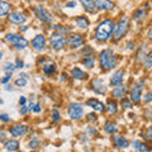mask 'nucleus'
Wrapping results in <instances>:
<instances>
[{
    "label": "nucleus",
    "mask_w": 152,
    "mask_h": 152,
    "mask_svg": "<svg viewBox=\"0 0 152 152\" xmlns=\"http://www.w3.org/2000/svg\"><path fill=\"white\" fill-rule=\"evenodd\" d=\"M66 42H67V45L70 47H72V48H77V47L84 45V38L81 36H79V34H72V36L67 37Z\"/></svg>",
    "instance_id": "nucleus-9"
},
{
    "label": "nucleus",
    "mask_w": 152,
    "mask_h": 152,
    "mask_svg": "<svg viewBox=\"0 0 152 152\" xmlns=\"http://www.w3.org/2000/svg\"><path fill=\"white\" fill-rule=\"evenodd\" d=\"M81 4L84 5V8L86 9L88 12H94L95 10V1H88V0H83Z\"/></svg>",
    "instance_id": "nucleus-28"
},
{
    "label": "nucleus",
    "mask_w": 152,
    "mask_h": 152,
    "mask_svg": "<svg viewBox=\"0 0 152 152\" xmlns=\"http://www.w3.org/2000/svg\"><path fill=\"white\" fill-rule=\"evenodd\" d=\"M58 119H60V114H58V112H57V110H53V113H52V122L56 123Z\"/></svg>",
    "instance_id": "nucleus-34"
},
{
    "label": "nucleus",
    "mask_w": 152,
    "mask_h": 152,
    "mask_svg": "<svg viewBox=\"0 0 152 152\" xmlns=\"http://www.w3.org/2000/svg\"><path fill=\"white\" fill-rule=\"evenodd\" d=\"M151 100H152V94L148 93L146 95V98H145V102H151Z\"/></svg>",
    "instance_id": "nucleus-42"
},
{
    "label": "nucleus",
    "mask_w": 152,
    "mask_h": 152,
    "mask_svg": "<svg viewBox=\"0 0 152 152\" xmlns=\"http://www.w3.org/2000/svg\"><path fill=\"white\" fill-rule=\"evenodd\" d=\"M18 147H19V142L15 141V140H10V141L5 142V148L9 152H13V151L18 150Z\"/></svg>",
    "instance_id": "nucleus-20"
},
{
    "label": "nucleus",
    "mask_w": 152,
    "mask_h": 152,
    "mask_svg": "<svg viewBox=\"0 0 152 152\" xmlns=\"http://www.w3.org/2000/svg\"><path fill=\"white\" fill-rule=\"evenodd\" d=\"M19 76H20V77L17 79L15 85H17V86H20V88L26 86L27 81H28V75H27V74H22V75H19Z\"/></svg>",
    "instance_id": "nucleus-25"
},
{
    "label": "nucleus",
    "mask_w": 152,
    "mask_h": 152,
    "mask_svg": "<svg viewBox=\"0 0 152 152\" xmlns=\"http://www.w3.org/2000/svg\"><path fill=\"white\" fill-rule=\"evenodd\" d=\"M99 61H100L102 67L105 70H110L113 67H115L117 65V57L114 56V53L110 50L102 51L100 55H99Z\"/></svg>",
    "instance_id": "nucleus-2"
},
{
    "label": "nucleus",
    "mask_w": 152,
    "mask_h": 152,
    "mask_svg": "<svg viewBox=\"0 0 152 152\" xmlns=\"http://www.w3.org/2000/svg\"><path fill=\"white\" fill-rule=\"evenodd\" d=\"M10 77H12V74H7L5 77H3V79H1V83H3V84H7L9 80H10Z\"/></svg>",
    "instance_id": "nucleus-37"
},
{
    "label": "nucleus",
    "mask_w": 152,
    "mask_h": 152,
    "mask_svg": "<svg viewBox=\"0 0 152 152\" xmlns=\"http://www.w3.org/2000/svg\"><path fill=\"white\" fill-rule=\"evenodd\" d=\"M71 76L75 79H85L86 77V74L84 72V71H81L80 69H72L71 70Z\"/></svg>",
    "instance_id": "nucleus-23"
},
{
    "label": "nucleus",
    "mask_w": 152,
    "mask_h": 152,
    "mask_svg": "<svg viewBox=\"0 0 152 152\" xmlns=\"http://www.w3.org/2000/svg\"><path fill=\"white\" fill-rule=\"evenodd\" d=\"M113 141H114V145H115V147H118V148H126V147L128 146V141L124 138V137L114 136Z\"/></svg>",
    "instance_id": "nucleus-16"
},
{
    "label": "nucleus",
    "mask_w": 152,
    "mask_h": 152,
    "mask_svg": "<svg viewBox=\"0 0 152 152\" xmlns=\"http://www.w3.org/2000/svg\"><path fill=\"white\" fill-rule=\"evenodd\" d=\"M95 7H96L98 9H102V10H108V9H113V7H114V4L113 3H110V1H95Z\"/></svg>",
    "instance_id": "nucleus-19"
},
{
    "label": "nucleus",
    "mask_w": 152,
    "mask_h": 152,
    "mask_svg": "<svg viewBox=\"0 0 152 152\" xmlns=\"http://www.w3.org/2000/svg\"><path fill=\"white\" fill-rule=\"evenodd\" d=\"M128 28H129V26H128V19L127 18H123L122 20L118 23L117 29H115V32H114V39H115V41L121 39V38L127 33Z\"/></svg>",
    "instance_id": "nucleus-4"
},
{
    "label": "nucleus",
    "mask_w": 152,
    "mask_h": 152,
    "mask_svg": "<svg viewBox=\"0 0 152 152\" xmlns=\"http://www.w3.org/2000/svg\"><path fill=\"white\" fill-rule=\"evenodd\" d=\"M104 131L109 134H113V133L117 132V124L115 123H112V122H107L105 126H104Z\"/></svg>",
    "instance_id": "nucleus-21"
},
{
    "label": "nucleus",
    "mask_w": 152,
    "mask_h": 152,
    "mask_svg": "<svg viewBox=\"0 0 152 152\" xmlns=\"http://www.w3.org/2000/svg\"><path fill=\"white\" fill-rule=\"evenodd\" d=\"M53 29L55 31H57V33H60V34H66V33H69L70 32V29L69 28H65V27H62V26H53Z\"/></svg>",
    "instance_id": "nucleus-31"
},
{
    "label": "nucleus",
    "mask_w": 152,
    "mask_h": 152,
    "mask_svg": "<svg viewBox=\"0 0 152 152\" xmlns=\"http://www.w3.org/2000/svg\"><path fill=\"white\" fill-rule=\"evenodd\" d=\"M19 104H20L22 107L26 104V98H24V96H20V99H19Z\"/></svg>",
    "instance_id": "nucleus-44"
},
{
    "label": "nucleus",
    "mask_w": 152,
    "mask_h": 152,
    "mask_svg": "<svg viewBox=\"0 0 152 152\" xmlns=\"http://www.w3.org/2000/svg\"><path fill=\"white\" fill-rule=\"evenodd\" d=\"M34 13L41 20H43L46 23H51V15H48V13L45 10L43 7H41V5L34 7Z\"/></svg>",
    "instance_id": "nucleus-10"
},
{
    "label": "nucleus",
    "mask_w": 152,
    "mask_h": 152,
    "mask_svg": "<svg viewBox=\"0 0 152 152\" xmlns=\"http://www.w3.org/2000/svg\"><path fill=\"white\" fill-rule=\"evenodd\" d=\"M28 110H29V108L26 107V105H23V107H22V109H20V113H22V114H26Z\"/></svg>",
    "instance_id": "nucleus-40"
},
{
    "label": "nucleus",
    "mask_w": 152,
    "mask_h": 152,
    "mask_svg": "<svg viewBox=\"0 0 152 152\" xmlns=\"http://www.w3.org/2000/svg\"><path fill=\"white\" fill-rule=\"evenodd\" d=\"M17 67H18V69H22V67H23V61H20L19 58L17 60Z\"/></svg>",
    "instance_id": "nucleus-43"
},
{
    "label": "nucleus",
    "mask_w": 152,
    "mask_h": 152,
    "mask_svg": "<svg viewBox=\"0 0 152 152\" xmlns=\"http://www.w3.org/2000/svg\"><path fill=\"white\" fill-rule=\"evenodd\" d=\"M145 66L147 69H150V67H152V50L150 51V53H148V56H147V60H146V62H145Z\"/></svg>",
    "instance_id": "nucleus-33"
},
{
    "label": "nucleus",
    "mask_w": 152,
    "mask_h": 152,
    "mask_svg": "<svg viewBox=\"0 0 152 152\" xmlns=\"http://www.w3.org/2000/svg\"><path fill=\"white\" fill-rule=\"evenodd\" d=\"M0 119L3 122H9V118H8L7 114H1V115H0Z\"/></svg>",
    "instance_id": "nucleus-39"
},
{
    "label": "nucleus",
    "mask_w": 152,
    "mask_h": 152,
    "mask_svg": "<svg viewBox=\"0 0 152 152\" xmlns=\"http://www.w3.org/2000/svg\"><path fill=\"white\" fill-rule=\"evenodd\" d=\"M33 110H34L36 113H39V112H41V104H36V105H34V109H33Z\"/></svg>",
    "instance_id": "nucleus-41"
},
{
    "label": "nucleus",
    "mask_w": 152,
    "mask_h": 152,
    "mask_svg": "<svg viewBox=\"0 0 152 152\" xmlns=\"http://www.w3.org/2000/svg\"><path fill=\"white\" fill-rule=\"evenodd\" d=\"M91 88H93L94 91H95V93H98V94H104V93L107 91V89H105V86L103 85L102 80H99V79L93 80V83H91Z\"/></svg>",
    "instance_id": "nucleus-12"
},
{
    "label": "nucleus",
    "mask_w": 152,
    "mask_h": 152,
    "mask_svg": "<svg viewBox=\"0 0 152 152\" xmlns=\"http://www.w3.org/2000/svg\"><path fill=\"white\" fill-rule=\"evenodd\" d=\"M8 12H10V4L7 1H0V15H7Z\"/></svg>",
    "instance_id": "nucleus-22"
},
{
    "label": "nucleus",
    "mask_w": 152,
    "mask_h": 152,
    "mask_svg": "<svg viewBox=\"0 0 152 152\" xmlns=\"http://www.w3.org/2000/svg\"><path fill=\"white\" fill-rule=\"evenodd\" d=\"M132 146L134 147L137 151H140V152H150L151 151V147L148 145L143 143V142H140V141H134L132 143Z\"/></svg>",
    "instance_id": "nucleus-17"
},
{
    "label": "nucleus",
    "mask_w": 152,
    "mask_h": 152,
    "mask_svg": "<svg viewBox=\"0 0 152 152\" xmlns=\"http://www.w3.org/2000/svg\"><path fill=\"white\" fill-rule=\"evenodd\" d=\"M83 114H84V110H83V107L80 105V104H77V103L70 104V107H69V115H70L71 119L77 121V119H80V118L83 117Z\"/></svg>",
    "instance_id": "nucleus-5"
},
{
    "label": "nucleus",
    "mask_w": 152,
    "mask_h": 152,
    "mask_svg": "<svg viewBox=\"0 0 152 152\" xmlns=\"http://www.w3.org/2000/svg\"><path fill=\"white\" fill-rule=\"evenodd\" d=\"M108 113L109 114H115L117 113V103L114 100H108Z\"/></svg>",
    "instance_id": "nucleus-29"
},
{
    "label": "nucleus",
    "mask_w": 152,
    "mask_h": 152,
    "mask_svg": "<svg viewBox=\"0 0 152 152\" xmlns=\"http://www.w3.org/2000/svg\"><path fill=\"white\" fill-rule=\"evenodd\" d=\"M76 24L80 28H86L89 26V20H88V18H85V17H77L76 18Z\"/></svg>",
    "instance_id": "nucleus-27"
},
{
    "label": "nucleus",
    "mask_w": 152,
    "mask_h": 152,
    "mask_svg": "<svg viewBox=\"0 0 152 152\" xmlns=\"http://www.w3.org/2000/svg\"><path fill=\"white\" fill-rule=\"evenodd\" d=\"M145 15H146V10L145 9H140V10H137L136 13H134V20H141V19H143L145 18Z\"/></svg>",
    "instance_id": "nucleus-30"
},
{
    "label": "nucleus",
    "mask_w": 152,
    "mask_h": 152,
    "mask_svg": "<svg viewBox=\"0 0 152 152\" xmlns=\"http://www.w3.org/2000/svg\"><path fill=\"white\" fill-rule=\"evenodd\" d=\"M9 132H10V134L14 136V137L24 136L27 133V126H24V124H17V126L12 127L10 129H9Z\"/></svg>",
    "instance_id": "nucleus-11"
},
{
    "label": "nucleus",
    "mask_w": 152,
    "mask_h": 152,
    "mask_svg": "<svg viewBox=\"0 0 152 152\" xmlns=\"http://www.w3.org/2000/svg\"><path fill=\"white\" fill-rule=\"evenodd\" d=\"M89 121H93V122H95V114H89Z\"/></svg>",
    "instance_id": "nucleus-45"
},
{
    "label": "nucleus",
    "mask_w": 152,
    "mask_h": 152,
    "mask_svg": "<svg viewBox=\"0 0 152 152\" xmlns=\"http://www.w3.org/2000/svg\"><path fill=\"white\" fill-rule=\"evenodd\" d=\"M67 7L74 8V7H75V1H72V3H67Z\"/></svg>",
    "instance_id": "nucleus-46"
},
{
    "label": "nucleus",
    "mask_w": 152,
    "mask_h": 152,
    "mask_svg": "<svg viewBox=\"0 0 152 152\" xmlns=\"http://www.w3.org/2000/svg\"><path fill=\"white\" fill-rule=\"evenodd\" d=\"M123 75H124V74H123V71H117V72L112 76L110 84H112V85H115V86H119V85H122Z\"/></svg>",
    "instance_id": "nucleus-15"
},
{
    "label": "nucleus",
    "mask_w": 152,
    "mask_h": 152,
    "mask_svg": "<svg viewBox=\"0 0 152 152\" xmlns=\"http://www.w3.org/2000/svg\"><path fill=\"white\" fill-rule=\"evenodd\" d=\"M65 38L62 37V34H60V33H52L51 34V45H52V47H53V50H56V51H58V50H61L64 47V45H65Z\"/></svg>",
    "instance_id": "nucleus-6"
},
{
    "label": "nucleus",
    "mask_w": 152,
    "mask_h": 152,
    "mask_svg": "<svg viewBox=\"0 0 152 152\" xmlns=\"http://www.w3.org/2000/svg\"><path fill=\"white\" fill-rule=\"evenodd\" d=\"M148 37H150V39H152V27H151V29L148 32Z\"/></svg>",
    "instance_id": "nucleus-47"
},
{
    "label": "nucleus",
    "mask_w": 152,
    "mask_h": 152,
    "mask_svg": "<svg viewBox=\"0 0 152 152\" xmlns=\"http://www.w3.org/2000/svg\"><path fill=\"white\" fill-rule=\"evenodd\" d=\"M145 137H146L147 140H152V127H150L148 129H147V132H146Z\"/></svg>",
    "instance_id": "nucleus-35"
},
{
    "label": "nucleus",
    "mask_w": 152,
    "mask_h": 152,
    "mask_svg": "<svg viewBox=\"0 0 152 152\" xmlns=\"http://www.w3.org/2000/svg\"><path fill=\"white\" fill-rule=\"evenodd\" d=\"M29 146H31V148H36V147L38 146V141H37V140H32L31 143H29Z\"/></svg>",
    "instance_id": "nucleus-38"
},
{
    "label": "nucleus",
    "mask_w": 152,
    "mask_h": 152,
    "mask_svg": "<svg viewBox=\"0 0 152 152\" xmlns=\"http://www.w3.org/2000/svg\"><path fill=\"white\" fill-rule=\"evenodd\" d=\"M5 39H7V42H9V43L15 46V48H18V50H23L28 46V41L26 38L17 36V34H8L5 37Z\"/></svg>",
    "instance_id": "nucleus-3"
},
{
    "label": "nucleus",
    "mask_w": 152,
    "mask_h": 152,
    "mask_svg": "<svg viewBox=\"0 0 152 152\" xmlns=\"http://www.w3.org/2000/svg\"><path fill=\"white\" fill-rule=\"evenodd\" d=\"M83 64L86 66V67H93L94 66V57L91 55H84Z\"/></svg>",
    "instance_id": "nucleus-26"
},
{
    "label": "nucleus",
    "mask_w": 152,
    "mask_h": 152,
    "mask_svg": "<svg viewBox=\"0 0 152 152\" xmlns=\"http://www.w3.org/2000/svg\"><path fill=\"white\" fill-rule=\"evenodd\" d=\"M43 72L46 74V75H51V74H53L55 71H56V66H55V64H45L43 65Z\"/></svg>",
    "instance_id": "nucleus-24"
},
{
    "label": "nucleus",
    "mask_w": 152,
    "mask_h": 152,
    "mask_svg": "<svg viewBox=\"0 0 152 152\" xmlns=\"http://www.w3.org/2000/svg\"><path fill=\"white\" fill-rule=\"evenodd\" d=\"M122 107L128 109V108H131V103L128 102V100H126V99H123V100H122Z\"/></svg>",
    "instance_id": "nucleus-36"
},
{
    "label": "nucleus",
    "mask_w": 152,
    "mask_h": 152,
    "mask_svg": "<svg viewBox=\"0 0 152 152\" xmlns=\"http://www.w3.org/2000/svg\"><path fill=\"white\" fill-rule=\"evenodd\" d=\"M9 20L12 23H15V24H20V23L26 22V15L22 13H12L9 15Z\"/></svg>",
    "instance_id": "nucleus-14"
},
{
    "label": "nucleus",
    "mask_w": 152,
    "mask_h": 152,
    "mask_svg": "<svg viewBox=\"0 0 152 152\" xmlns=\"http://www.w3.org/2000/svg\"><path fill=\"white\" fill-rule=\"evenodd\" d=\"M113 32H114V23L110 19H105V20L99 23V26L95 29V39L104 42L110 38Z\"/></svg>",
    "instance_id": "nucleus-1"
},
{
    "label": "nucleus",
    "mask_w": 152,
    "mask_h": 152,
    "mask_svg": "<svg viewBox=\"0 0 152 152\" xmlns=\"http://www.w3.org/2000/svg\"><path fill=\"white\" fill-rule=\"evenodd\" d=\"M17 66H14L12 62H7L5 65H4V71H5L7 74H12L13 72V70L15 69Z\"/></svg>",
    "instance_id": "nucleus-32"
},
{
    "label": "nucleus",
    "mask_w": 152,
    "mask_h": 152,
    "mask_svg": "<svg viewBox=\"0 0 152 152\" xmlns=\"http://www.w3.org/2000/svg\"><path fill=\"white\" fill-rule=\"evenodd\" d=\"M126 93H127V88L123 86V85H119V86H117L113 90L112 94H113L114 98H123L126 95Z\"/></svg>",
    "instance_id": "nucleus-18"
},
{
    "label": "nucleus",
    "mask_w": 152,
    "mask_h": 152,
    "mask_svg": "<svg viewBox=\"0 0 152 152\" xmlns=\"http://www.w3.org/2000/svg\"><path fill=\"white\" fill-rule=\"evenodd\" d=\"M142 85H143V81L140 80V81L134 85V88L132 89V91H131V100L133 103H140L141 95H142V88H143Z\"/></svg>",
    "instance_id": "nucleus-7"
},
{
    "label": "nucleus",
    "mask_w": 152,
    "mask_h": 152,
    "mask_svg": "<svg viewBox=\"0 0 152 152\" xmlns=\"http://www.w3.org/2000/svg\"><path fill=\"white\" fill-rule=\"evenodd\" d=\"M86 105L91 107L93 109H95L96 112H103L104 109H105V107H104V104L102 102L96 100V99H89V100L86 102Z\"/></svg>",
    "instance_id": "nucleus-13"
},
{
    "label": "nucleus",
    "mask_w": 152,
    "mask_h": 152,
    "mask_svg": "<svg viewBox=\"0 0 152 152\" xmlns=\"http://www.w3.org/2000/svg\"><path fill=\"white\" fill-rule=\"evenodd\" d=\"M31 45H32L33 48L37 50V51H43V50H45V46H46V38H45V36L37 34V36L32 39Z\"/></svg>",
    "instance_id": "nucleus-8"
}]
</instances>
